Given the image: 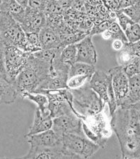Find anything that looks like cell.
<instances>
[{
	"label": "cell",
	"instance_id": "6da1fadb",
	"mask_svg": "<svg viewBox=\"0 0 140 159\" xmlns=\"http://www.w3.org/2000/svg\"><path fill=\"white\" fill-rule=\"evenodd\" d=\"M112 130L117 136L123 158H135L140 147V117L131 107L117 108L111 116Z\"/></svg>",
	"mask_w": 140,
	"mask_h": 159
},
{
	"label": "cell",
	"instance_id": "7a4b0ae2",
	"mask_svg": "<svg viewBox=\"0 0 140 159\" xmlns=\"http://www.w3.org/2000/svg\"><path fill=\"white\" fill-rule=\"evenodd\" d=\"M52 65L30 53L24 68L12 83L18 95L25 92H35L49 75Z\"/></svg>",
	"mask_w": 140,
	"mask_h": 159
},
{
	"label": "cell",
	"instance_id": "3957f363",
	"mask_svg": "<svg viewBox=\"0 0 140 159\" xmlns=\"http://www.w3.org/2000/svg\"><path fill=\"white\" fill-rule=\"evenodd\" d=\"M70 90L73 94V107L81 116L95 115L106 107L107 104L89 87V82L80 88Z\"/></svg>",
	"mask_w": 140,
	"mask_h": 159
},
{
	"label": "cell",
	"instance_id": "277c9868",
	"mask_svg": "<svg viewBox=\"0 0 140 159\" xmlns=\"http://www.w3.org/2000/svg\"><path fill=\"white\" fill-rule=\"evenodd\" d=\"M0 37L6 46L17 47L25 51L26 35L20 23L8 13H0Z\"/></svg>",
	"mask_w": 140,
	"mask_h": 159
},
{
	"label": "cell",
	"instance_id": "5b68a950",
	"mask_svg": "<svg viewBox=\"0 0 140 159\" xmlns=\"http://www.w3.org/2000/svg\"><path fill=\"white\" fill-rule=\"evenodd\" d=\"M61 139L63 147L78 158H90L100 149L99 145L89 140L85 135L69 134L63 135Z\"/></svg>",
	"mask_w": 140,
	"mask_h": 159
},
{
	"label": "cell",
	"instance_id": "8992f818",
	"mask_svg": "<svg viewBox=\"0 0 140 159\" xmlns=\"http://www.w3.org/2000/svg\"><path fill=\"white\" fill-rule=\"evenodd\" d=\"M30 53L14 46H6L4 50L5 76L13 83L27 63Z\"/></svg>",
	"mask_w": 140,
	"mask_h": 159
},
{
	"label": "cell",
	"instance_id": "52a82bcc",
	"mask_svg": "<svg viewBox=\"0 0 140 159\" xmlns=\"http://www.w3.org/2000/svg\"><path fill=\"white\" fill-rule=\"evenodd\" d=\"M70 67V66L60 60V56L57 57L52 63L49 75L35 92L39 89H68L67 81Z\"/></svg>",
	"mask_w": 140,
	"mask_h": 159
},
{
	"label": "cell",
	"instance_id": "ba28073f",
	"mask_svg": "<svg viewBox=\"0 0 140 159\" xmlns=\"http://www.w3.org/2000/svg\"><path fill=\"white\" fill-rule=\"evenodd\" d=\"M82 126L83 121L72 112L53 118L52 129L61 137L69 134L84 135Z\"/></svg>",
	"mask_w": 140,
	"mask_h": 159
},
{
	"label": "cell",
	"instance_id": "9c48e42d",
	"mask_svg": "<svg viewBox=\"0 0 140 159\" xmlns=\"http://www.w3.org/2000/svg\"><path fill=\"white\" fill-rule=\"evenodd\" d=\"M105 108L102 112L95 115L85 116L82 121L103 142L107 143L108 140L111 137L112 128L111 125V119L109 120L107 113L105 112Z\"/></svg>",
	"mask_w": 140,
	"mask_h": 159
},
{
	"label": "cell",
	"instance_id": "30bf717a",
	"mask_svg": "<svg viewBox=\"0 0 140 159\" xmlns=\"http://www.w3.org/2000/svg\"><path fill=\"white\" fill-rule=\"evenodd\" d=\"M111 75L112 87L118 107L123 104L129 92V78L122 66H116L108 70Z\"/></svg>",
	"mask_w": 140,
	"mask_h": 159
},
{
	"label": "cell",
	"instance_id": "8fae6325",
	"mask_svg": "<svg viewBox=\"0 0 140 159\" xmlns=\"http://www.w3.org/2000/svg\"><path fill=\"white\" fill-rule=\"evenodd\" d=\"M20 158H78L76 155L65 149L62 144L53 147L39 148L30 147L27 154Z\"/></svg>",
	"mask_w": 140,
	"mask_h": 159
},
{
	"label": "cell",
	"instance_id": "7c38bea8",
	"mask_svg": "<svg viewBox=\"0 0 140 159\" xmlns=\"http://www.w3.org/2000/svg\"><path fill=\"white\" fill-rule=\"evenodd\" d=\"M46 23L47 18L44 11L28 7L25 9V17L20 25L25 33H39Z\"/></svg>",
	"mask_w": 140,
	"mask_h": 159
},
{
	"label": "cell",
	"instance_id": "4fadbf2b",
	"mask_svg": "<svg viewBox=\"0 0 140 159\" xmlns=\"http://www.w3.org/2000/svg\"><path fill=\"white\" fill-rule=\"evenodd\" d=\"M77 48L76 62H82L95 66L97 62V53L92 41V36L88 35L75 44Z\"/></svg>",
	"mask_w": 140,
	"mask_h": 159
},
{
	"label": "cell",
	"instance_id": "5bb4252c",
	"mask_svg": "<svg viewBox=\"0 0 140 159\" xmlns=\"http://www.w3.org/2000/svg\"><path fill=\"white\" fill-rule=\"evenodd\" d=\"M25 138L30 147L46 148L53 147L62 144L61 137L59 136L52 129L42 132L41 133L29 135Z\"/></svg>",
	"mask_w": 140,
	"mask_h": 159
},
{
	"label": "cell",
	"instance_id": "9a60e30c",
	"mask_svg": "<svg viewBox=\"0 0 140 159\" xmlns=\"http://www.w3.org/2000/svg\"><path fill=\"white\" fill-rule=\"evenodd\" d=\"M111 81V75L109 71L96 70L89 81V87L99 95V97L107 104L108 89L110 82Z\"/></svg>",
	"mask_w": 140,
	"mask_h": 159
},
{
	"label": "cell",
	"instance_id": "2e32d148",
	"mask_svg": "<svg viewBox=\"0 0 140 159\" xmlns=\"http://www.w3.org/2000/svg\"><path fill=\"white\" fill-rule=\"evenodd\" d=\"M39 40L42 49L59 48L61 44V35L59 28L47 24L39 33Z\"/></svg>",
	"mask_w": 140,
	"mask_h": 159
},
{
	"label": "cell",
	"instance_id": "e0dca14e",
	"mask_svg": "<svg viewBox=\"0 0 140 159\" xmlns=\"http://www.w3.org/2000/svg\"><path fill=\"white\" fill-rule=\"evenodd\" d=\"M52 125L53 118L52 116L43 115L40 110L37 108L35 109L33 123L26 136L41 133L42 132L48 130L52 128Z\"/></svg>",
	"mask_w": 140,
	"mask_h": 159
},
{
	"label": "cell",
	"instance_id": "ac0fdd59",
	"mask_svg": "<svg viewBox=\"0 0 140 159\" xmlns=\"http://www.w3.org/2000/svg\"><path fill=\"white\" fill-rule=\"evenodd\" d=\"M140 102V73L129 78V92L121 107H128Z\"/></svg>",
	"mask_w": 140,
	"mask_h": 159
},
{
	"label": "cell",
	"instance_id": "d6986e66",
	"mask_svg": "<svg viewBox=\"0 0 140 159\" xmlns=\"http://www.w3.org/2000/svg\"><path fill=\"white\" fill-rule=\"evenodd\" d=\"M0 11L8 13L20 24L25 17V9L18 4L15 0H2Z\"/></svg>",
	"mask_w": 140,
	"mask_h": 159
},
{
	"label": "cell",
	"instance_id": "ffe728a7",
	"mask_svg": "<svg viewBox=\"0 0 140 159\" xmlns=\"http://www.w3.org/2000/svg\"><path fill=\"white\" fill-rule=\"evenodd\" d=\"M18 96L11 83L8 80L4 75L0 74V99L1 103L9 104L15 102Z\"/></svg>",
	"mask_w": 140,
	"mask_h": 159
},
{
	"label": "cell",
	"instance_id": "44dd1931",
	"mask_svg": "<svg viewBox=\"0 0 140 159\" xmlns=\"http://www.w3.org/2000/svg\"><path fill=\"white\" fill-rule=\"evenodd\" d=\"M19 96L23 99L31 101L37 104L41 113L44 116H51L49 110V99L45 94L39 92H23Z\"/></svg>",
	"mask_w": 140,
	"mask_h": 159
},
{
	"label": "cell",
	"instance_id": "7402d4cb",
	"mask_svg": "<svg viewBox=\"0 0 140 159\" xmlns=\"http://www.w3.org/2000/svg\"><path fill=\"white\" fill-rule=\"evenodd\" d=\"M96 70L95 66L85 63L75 62L70 66L68 78L74 75H88L92 78Z\"/></svg>",
	"mask_w": 140,
	"mask_h": 159
},
{
	"label": "cell",
	"instance_id": "603a6c76",
	"mask_svg": "<svg viewBox=\"0 0 140 159\" xmlns=\"http://www.w3.org/2000/svg\"><path fill=\"white\" fill-rule=\"evenodd\" d=\"M77 59V48L75 44H69L63 47L60 54V60L69 66L73 65Z\"/></svg>",
	"mask_w": 140,
	"mask_h": 159
},
{
	"label": "cell",
	"instance_id": "cb8c5ba5",
	"mask_svg": "<svg viewBox=\"0 0 140 159\" xmlns=\"http://www.w3.org/2000/svg\"><path fill=\"white\" fill-rule=\"evenodd\" d=\"M135 57L136 56H134L133 52L131 51L128 42L125 44V46L122 49L117 52V54H116V60H117L118 66H122V67H125L128 65L133 61Z\"/></svg>",
	"mask_w": 140,
	"mask_h": 159
},
{
	"label": "cell",
	"instance_id": "d4e9b609",
	"mask_svg": "<svg viewBox=\"0 0 140 159\" xmlns=\"http://www.w3.org/2000/svg\"><path fill=\"white\" fill-rule=\"evenodd\" d=\"M26 45L25 51L28 53H34L42 49L39 40V33H25Z\"/></svg>",
	"mask_w": 140,
	"mask_h": 159
},
{
	"label": "cell",
	"instance_id": "484cf974",
	"mask_svg": "<svg viewBox=\"0 0 140 159\" xmlns=\"http://www.w3.org/2000/svg\"><path fill=\"white\" fill-rule=\"evenodd\" d=\"M128 42L134 43L140 40V24L134 23L128 26L124 31Z\"/></svg>",
	"mask_w": 140,
	"mask_h": 159
},
{
	"label": "cell",
	"instance_id": "4316f807",
	"mask_svg": "<svg viewBox=\"0 0 140 159\" xmlns=\"http://www.w3.org/2000/svg\"><path fill=\"white\" fill-rule=\"evenodd\" d=\"M91 78L88 75H74L68 78L67 87L69 89H75L83 87L90 80Z\"/></svg>",
	"mask_w": 140,
	"mask_h": 159
},
{
	"label": "cell",
	"instance_id": "83f0119b",
	"mask_svg": "<svg viewBox=\"0 0 140 159\" xmlns=\"http://www.w3.org/2000/svg\"><path fill=\"white\" fill-rule=\"evenodd\" d=\"M116 18H110V19H106L101 21V22L94 23L92 26L91 30L89 31V34L91 36H94L98 34H102L103 32L108 30L111 25V23L114 20H116Z\"/></svg>",
	"mask_w": 140,
	"mask_h": 159
},
{
	"label": "cell",
	"instance_id": "f1b7e54d",
	"mask_svg": "<svg viewBox=\"0 0 140 159\" xmlns=\"http://www.w3.org/2000/svg\"><path fill=\"white\" fill-rule=\"evenodd\" d=\"M109 31L111 32L112 35V40L113 39H121V40L123 41L124 42H128V39L126 38L125 34L123 30V29L120 28V26L118 24L117 20H114L111 23V25L109 28Z\"/></svg>",
	"mask_w": 140,
	"mask_h": 159
},
{
	"label": "cell",
	"instance_id": "f546056e",
	"mask_svg": "<svg viewBox=\"0 0 140 159\" xmlns=\"http://www.w3.org/2000/svg\"><path fill=\"white\" fill-rule=\"evenodd\" d=\"M124 72L128 78H131L140 73V57H136L131 63L123 67Z\"/></svg>",
	"mask_w": 140,
	"mask_h": 159
},
{
	"label": "cell",
	"instance_id": "4dcf8cb0",
	"mask_svg": "<svg viewBox=\"0 0 140 159\" xmlns=\"http://www.w3.org/2000/svg\"><path fill=\"white\" fill-rule=\"evenodd\" d=\"M115 16L116 19L118 23V24L120 26V28L123 29V31L125 30V29L128 27L129 25L135 23L128 16V15L125 14L123 11L122 9H118L115 11Z\"/></svg>",
	"mask_w": 140,
	"mask_h": 159
},
{
	"label": "cell",
	"instance_id": "1f68e13d",
	"mask_svg": "<svg viewBox=\"0 0 140 159\" xmlns=\"http://www.w3.org/2000/svg\"><path fill=\"white\" fill-rule=\"evenodd\" d=\"M82 128H83V133L89 140H91L92 142H93L96 144L99 145L100 148L104 149L106 147V143L103 142L96 134H94V132H92L88 126H87V125L85 123H83V126H82Z\"/></svg>",
	"mask_w": 140,
	"mask_h": 159
},
{
	"label": "cell",
	"instance_id": "d6a6232c",
	"mask_svg": "<svg viewBox=\"0 0 140 159\" xmlns=\"http://www.w3.org/2000/svg\"><path fill=\"white\" fill-rule=\"evenodd\" d=\"M123 11L130 17L134 22L139 23L140 22V2L133 6L122 9Z\"/></svg>",
	"mask_w": 140,
	"mask_h": 159
},
{
	"label": "cell",
	"instance_id": "836d02e7",
	"mask_svg": "<svg viewBox=\"0 0 140 159\" xmlns=\"http://www.w3.org/2000/svg\"><path fill=\"white\" fill-rule=\"evenodd\" d=\"M49 0H28V7L40 11H44Z\"/></svg>",
	"mask_w": 140,
	"mask_h": 159
},
{
	"label": "cell",
	"instance_id": "e575fe53",
	"mask_svg": "<svg viewBox=\"0 0 140 159\" xmlns=\"http://www.w3.org/2000/svg\"><path fill=\"white\" fill-rule=\"evenodd\" d=\"M6 45L0 37V74L4 75L5 78V69H4V50Z\"/></svg>",
	"mask_w": 140,
	"mask_h": 159
},
{
	"label": "cell",
	"instance_id": "d590c367",
	"mask_svg": "<svg viewBox=\"0 0 140 159\" xmlns=\"http://www.w3.org/2000/svg\"><path fill=\"white\" fill-rule=\"evenodd\" d=\"M128 44L129 47H130L131 51L133 52L134 56L140 57V40L136 42H134V43L128 42Z\"/></svg>",
	"mask_w": 140,
	"mask_h": 159
},
{
	"label": "cell",
	"instance_id": "8d00e7d4",
	"mask_svg": "<svg viewBox=\"0 0 140 159\" xmlns=\"http://www.w3.org/2000/svg\"><path fill=\"white\" fill-rule=\"evenodd\" d=\"M139 2L140 0H121L119 5V9L133 6V5L139 4Z\"/></svg>",
	"mask_w": 140,
	"mask_h": 159
},
{
	"label": "cell",
	"instance_id": "74e56055",
	"mask_svg": "<svg viewBox=\"0 0 140 159\" xmlns=\"http://www.w3.org/2000/svg\"><path fill=\"white\" fill-rule=\"evenodd\" d=\"M125 42H124L123 41L121 40V39H113L112 44H111L112 48L113 49V50H115V51L118 52L123 48L124 46H125Z\"/></svg>",
	"mask_w": 140,
	"mask_h": 159
},
{
	"label": "cell",
	"instance_id": "f35d334b",
	"mask_svg": "<svg viewBox=\"0 0 140 159\" xmlns=\"http://www.w3.org/2000/svg\"><path fill=\"white\" fill-rule=\"evenodd\" d=\"M56 2L63 9L66 11L73 7L75 0H56Z\"/></svg>",
	"mask_w": 140,
	"mask_h": 159
},
{
	"label": "cell",
	"instance_id": "ab89813d",
	"mask_svg": "<svg viewBox=\"0 0 140 159\" xmlns=\"http://www.w3.org/2000/svg\"><path fill=\"white\" fill-rule=\"evenodd\" d=\"M101 35L104 40H112V35L109 29L106 30H105L104 32H103V33L101 34Z\"/></svg>",
	"mask_w": 140,
	"mask_h": 159
},
{
	"label": "cell",
	"instance_id": "60d3db41",
	"mask_svg": "<svg viewBox=\"0 0 140 159\" xmlns=\"http://www.w3.org/2000/svg\"><path fill=\"white\" fill-rule=\"evenodd\" d=\"M15 1L24 9H26L28 7V0H15Z\"/></svg>",
	"mask_w": 140,
	"mask_h": 159
},
{
	"label": "cell",
	"instance_id": "b9f144b4",
	"mask_svg": "<svg viewBox=\"0 0 140 159\" xmlns=\"http://www.w3.org/2000/svg\"><path fill=\"white\" fill-rule=\"evenodd\" d=\"M131 107V108H134V109H135L137 111V112L139 113V114H140V102H137V103H136V104H134L131 105V106H130V107Z\"/></svg>",
	"mask_w": 140,
	"mask_h": 159
},
{
	"label": "cell",
	"instance_id": "7bdbcfd3",
	"mask_svg": "<svg viewBox=\"0 0 140 159\" xmlns=\"http://www.w3.org/2000/svg\"><path fill=\"white\" fill-rule=\"evenodd\" d=\"M135 158H140V147H139L138 152H137V154L135 156Z\"/></svg>",
	"mask_w": 140,
	"mask_h": 159
},
{
	"label": "cell",
	"instance_id": "ee69618b",
	"mask_svg": "<svg viewBox=\"0 0 140 159\" xmlns=\"http://www.w3.org/2000/svg\"><path fill=\"white\" fill-rule=\"evenodd\" d=\"M0 104H1V99H0Z\"/></svg>",
	"mask_w": 140,
	"mask_h": 159
},
{
	"label": "cell",
	"instance_id": "f6af8a7d",
	"mask_svg": "<svg viewBox=\"0 0 140 159\" xmlns=\"http://www.w3.org/2000/svg\"><path fill=\"white\" fill-rule=\"evenodd\" d=\"M1 1H2V0H0V3H1Z\"/></svg>",
	"mask_w": 140,
	"mask_h": 159
},
{
	"label": "cell",
	"instance_id": "bcb514c9",
	"mask_svg": "<svg viewBox=\"0 0 140 159\" xmlns=\"http://www.w3.org/2000/svg\"><path fill=\"white\" fill-rule=\"evenodd\" d=\"M0 13H1V11H0Z\"/></svg>",
	"mask_w": 140,
	"mask_h": 159
},
{
	"label": "cell",
	"instance_id": "7dc6e473",
	"mask_svg": "<svg viewBox=\"0 0 140 159\" xmlns=\"http://www.w3.org/2000/svg\"><path fill=\"white\" fill-rule=\"evenodd\" d=\"M139 117H140V114H139Z\"/></svg>",
	"mask_w": 140,
	"mask_h": 159
}]
</instances>
